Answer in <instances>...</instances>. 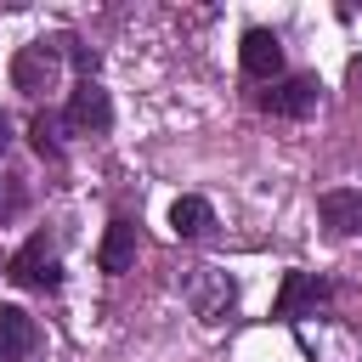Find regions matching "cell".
Masks as SVG:
<instances>
[{
    "instance_id": "obj_1",
    "label": "cell",
    "mask_w": 362,
    "mask_h": 362,
    "mask_svg": "<svg viewBox=\"0 0 362 362\" xmlns=\"http://www.w3.org/2000/svg\"><path fill=\"white\" fill-rule=\"evenodd\" d=\"M328 300H334V283H328V277H311V272H283V288H277L272 317H277V322H300L305 311L317 317Z\"/></svg>"
},
{
    "instance_id": "obj_2",
    "label": "cell",
    "mask_w": 362,
    "mask_h": 362,
    "mask_svg": "<svg viewBox=\"0 0 362 362\" xmlns=\"http://www.w3.org/2000/svg\"><path fill=\"white\" fill-rule=\"evenodd\" d=\"M57 68H62V40H34V45H23L11 57V85L40 96V90L57 85Z\"/></svg>"
},
{
    "instance_id": "obj_3",
    "label": "cell",
    "mask_w": 362,
    "mask_h": 362,
    "mask_svg": "<svg viewBox=\"0 0 362 362\" xmlns=\"http://www.w3.org/2000/svg\"><path fill=\"white\" fill-rule=\"evenodd\" d=\"M6 277L23 283V288H57V283H62V272H57V243H51L45 232H34V238L6 260Z\"/></svg>"
},
{
    "instance_id": "obj_4",
    "label": "cell",
    "mask_w": 362,
    "mask_h": 362,
    "mask_svg": "<svg viewBox=\"0 0 362 362\" xmlns=\"http://www.w3.org/2000/svg\"><path fill=\"white\" fill-rule=\"evenodd\" d=\"M317 90H322V85H317L311 74H288V79H277V85L260 96V107L277 113V119H305V113L317 107Z\"/></svg>"
},
{
    "instance_id": "obj_5",
    "label": "cell",
    "mask_w": 362,
    "mask_h": 362,
    "mask_svg": "<svg viewBox=\"0 0 362 362\" xmlns=\"http://www.w3.org/2000/svg\"><path fill=\"white\" fill-rule=\"evenodd\" d=\"M74 130H90V136H102L107 124H113V102H107V90L96 85V79H79L74 85V96H68V113H62Z\"/></svg>"
},
{
    "instance_id": "obj_6",
    "label": "cell",
    "mask_w": 362,
    "mask_h": 362,
    "mask_svg": "<svg viewBox=\"0 0 362 362\" xmlns=\"http://www.w3.org/2000/svg\"><path fill=\"white\" fill-rule=\"evenodd\" d=\"M238 62H243L249 79H277V74H283V40H277L272 28H243Z\"/></svg>"
},
{
    "instance_id": "obj_7",
    "label": "cell",
    "mask_w": 362,
    "mask_h": 362,
    "mask_svg": "<svg viewBox=\"0 0 362 362\" xmlns=\"http://www.w3.org/2000/svg\"><path fill=\"white\" fill-rule=\"evenodd\" d=\"M317 215H322V226L328 232H362V192L356 187H328L322 198H317Z\"/></svg>"
},
{
    "instance_id": "obj_8",
    "label": "cell",
    "mask_w": 362,
    "mask_h": 362,
    "mask_svg": "<svg viewBox=\"0 0 362 362\" xmlns=\"http://www.w3.org/2000/svg\"><path fill=\"white\" fill-rule=\"evenodd\" d=\"M40 345V328L23 305H0V362H17Z\"/></svg>"
},
{
    "instance_id": "obj_9",
    "label": "cell",
    "mask_w": 362,
    "mask_h": 362,
    "mask_svg": "<svg viewBox=\"0 0 362 362\" xmlns=\"http://www.w3.org/2000/svg\"><path fill=\"white\" fill-rule=\"evenodd\" d=\"M130 260H136V221L113 215V221H107V238H102V249H96V266H102V272H124Z\"/></svg>"
},
{
    "instance_id": "obj_10",
    "label": "cell",
    "mask_w": 362,
    "mask_h": 362,
    "mask_svg": "<svg viewBox=\"0 0 362 362\" xmlns=\"http://www.w3.org/2000/svg\"><path fill=\"white\" fill-rule=\"evenodd\" d=\"M170 226H175V238H204V232L215 226V209H209V198H198V192L175 198V204H170Z\"/></svg>"
},
{
    "instance_id": "obj_11",
    "label": "cell",
    "mask_w": 362,
    "mask_h": 362,
    "mask_svg": "<svg viewBox=\"0 0 362 362\" xmlns=\"http://www.w3.org/2000/svg\"><path fill=\"white\" fill-rule=\"evenodd\" d=\"M198 272H204V283H209V288L192 294V300H198V317H204V322H221V317L232 311V283H226L215 266H198Z\"/></svg>"
},
{
    "instance_id": "obj_12",
    "label": "cell",
    "mask_w": 362,
    "mask_h": 362,
    "mask_svg": "<svg viewBox=\"0 0 362 362\" xmlns=\"http://www.w3.org/2000/svg\"><path fill=\"white\" fill-rule=\"evenodd\" d=\"M28 141H34V153L57 158V153H62V147H57V119H51V113H34V124H28Z\"/></svg>"
},
{
    "instance_id": "obj_13",
    "label": "cell",
    "mask_w": 362,
    "mask_h": 362,
    "mask_svg": "<svg viewBox=\"0 0 362 362\" xmlns=\"http://www.w3.org/2000/svg\"><path fill=\"white\" fill-rule=\"evenodd\" d=\"M6 141H11V124H6V113H0V153H6Z\"/></svg>"
}]
</instances>
